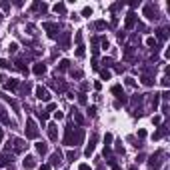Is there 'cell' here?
<instances>
[{"instance_id": "obj_1", "label": "cell", "mask_w": 170, "mask_h": 170, "mask_svg": "<svg viewBox=\"0 0 170 170\" xmlns=\"http://www.w3.org/2000/svg\"><path fill=\"white\" fill-rule=\"evenodd\" d=\"M26 138H38V128L32 118L26 120Z\"/></svg>"}, {"instance_id": "obj_2", "label": "cell", "mask_w": 170, "mask_h": 170, "mask_svg": "<svg viewBox=\"0 0 170 170\" xmlns=\"http://www.w3.org/2000/svg\"><path fill=\"white\" fill-rule=\"evenodd\" d=\"M36 98L42 100V102H50V92L44 86H36Z\"/></svg>"}, {"instance_id": "obj_3", "label": "cell", "mask_w": 170, "mask_h": 170, "mask_svg": "<svg viewBox=\"0 0 170 170\" xmlns=\"http://www.w3.org/2000/svg\"><path fill=\"white\" fill-rule=\"evenodd\" d=\"M82 140H84V130H82V128H76V134L70 136V146H72V144L76 146V144H80Z\"/></svg>"}, {"instance_id": "obj_4", "label": "cell", "mask_w": 170, "mask_h": 170, "mask_svg": "<svg viewBox=\"0 0 170 170\" xmlns=\"http://www.w3.org/2000/svg\"><path fill=\"white\" fill-rule=\"evenodd\" d=\"M144 16H146L148 20H156V18H158V12L154 10L152 4H146V6H144Z\"/></svg>"}, {"instance_id": "obj_5", "label": "cell", "mask_w": 170, "mask_h": 170, "mask_svg": "<svg viewBox=\"0 0 170 170\" xmlns=\"http://www.w3.org/2000/svg\"><path fill=\"white\" fill-rule=\"evenodd\" d=\"M96 140H98V136H96V134H92V136H90V142H88V146H86V150H84V154H86V156H90V154L94 152Z\"/></svg>"}, {"instance_id": "obj_6", "label": "cell", "mask_w": 170, "mask_h": 170, "mask_svg": "<svg viewBox=\"0 0 170 170\" xmlns=\"http://www.w3.org/2000/svg\"><path fill=\"white\" fill-rule=\"evenodd\" d=\"M112 94H116V98H118L120 102H126V98H124V90H122V86H120V84L112 86Z\"/></svg>"}, {"instance_id": "obj_7", "label": "cell", "mask_w": 170, "mask_h": 170, "mask_svg": "<svg viewBox=\"0 0 170 170\" xmlns=\"http://www.w3.org/2000/svg\"><path fill=\"white\" fill-rule=\"evenodd\" d=\"M48 138H50L52 142L58 140V128H56V124H50V126H48Z\"/></svg>"}, {"instance_id": "obj_8", "label": "cell", "mask_w": 170, "mask_h": 170, "mask_svg": "<svg viewBox=\"0 0 170 170\" xmlns=\"http://www.w3.org/2000/svg\"><path fill=\"white\" fill-rule=\"evenodd\" d=\"M44 30H50V32H48L50 38H56V32H54V30H58V26L52 24V22H44Z\"/></svg>"}, {"instance_id": "obj_9", "label": "cell", "mask_w": 170, "mask_h": 170, "mask_svg": "<svg viewBox=\"0 0 170 170\" xmlns=\"http://www.w3.org/2000/svg\"><path fill=\"white\" fill-rule=\"evenodd\" d=\"M50 164H52V166H60V164H62V154H60V152H54V154L50 156Z\"/></svg>"}, {"instance_id": "obj_10", "label": "cell", "mask_w": 170, "mask_h": 170, "mask_svg": "<svg viewBox=\"0 0 170 170\" xmlns=\"http://www.w3.org/2000/svg\"><path fill=\"white\" fill-rule=\"evenodd\" d=\"M22 164H24V168H26V170H30V168H34V166H36V158H34V156H26Z\"/></svg>"}, {"instance_id": "obj_11", "label": "cell", "mask_w": 170, "mask_h": 170, "mask_svg": "<svg viewBox=\"0 0 170 170\" xmlns=\"http://www.w3.org/2000/svg\"><path fill=\"white\" fill-rule=\"evenodd\" d=\"M12 142H14V150H16V152H22V150L26 148V142H24V140H20V138H14Z\"/></svg>"}, {"instance_id": "obj_12", "label": "cell", "mask_w": 170, "mask_h": 170, "mask_svg": "<svg viewBox=\"0 0 170 170\" xmlns=\"http://www.w3.org/2000/svg\"><path fill=\"white\" fill-rule=\"evenodd\" d=\"M32 72H34L36 76H42L44 72H46V66H44L42 62H38V64H34V68H32Z\"/></svg>"}, {"instance_id": "obj_13", "label": "cell", "mask_w": 170, "mask_h": 170, "mask_svg": "<svg viewBox=\"0 0 170 170\" xmlns=\"http://www.w3.org/2000/svg\"><path fill=\"white\" fill-rule=\"evenodd\" d=\"M134 24H136V14L134 12H130L126 16V28L130 30V28H134Z\"/></svg>"}, {"instance_id": "obj_14", "label": "cell", "mask_w": 170, "mask_h": 170, "mask_svg": "<svg viewBox=\"0 0 170 170\" xmlns=\"http://www.w3.org/2000/svg\"><path fill=\"white\" fill-rule=\"evenodd\" d=\"M18 86H20L18 80H8V82H4V88H6V90H16Z\"/></svg>"}, {"instance_id": "obj_15", "label": "cell", "mask_w": 170, "mask_h": 170, "mask_svg": "<svg viewBox=\"0 0 170 170\" xmlns=\"http://www.w3.org/2000/svg\"><path fill=\"white\" fill-rule=\"evenodd\" d=\"M72 118H74V122H76V124H84V116H82L80 112H76V110H74V112H72Z\"/></svg>"}, {"instance_id": "obj_16", "label": "cell", "mask_w": 170, "mask_h": 170, "mask_svg": "<svg viewBox=\"0 0 170 170\" xmlns=\"http://www.w3.org/2000/svg\"><path fill=\"white\" fill-rule=\"evenodd\" d=\"M12 162V156H8V154H2L0 156V166H8Z\"/></svg>"}, {"instance_id": "obj_17", "label": "cell", "mask_w": 170, "mask_h": 170, "mask_svg": "<svg viewBox=\"0 0 170 170\" xmlns=\"http://www.w3.org/2000/svg\"><path fill=\"white\" fill-rule=\"evenodd\" d=\"M110 144H112V134L108 132V134L104 136V150H110Z\"/></svg>"}, {"instance_id": "obj_18", "label": "cell", "mask_w": 170, "mask_h": 170, "mask_svg": "<svg viewBox=\"0 0 170 170\" xmlns=\"http://www.w3.org/2000/svg\"><path fill=\"white\" fill-rule=\"evenodd\" d=\"M158 156H160V154H154V156H150V168H158V166H160V162H158Z\"/></svg>"}, {"instance_id": "obj_19", "label": "cell", "mask_w": 170, "mask_h": 170, "mask_svg": "<svg viewBox=\"0 0 170 170\" xmlns=\"http://www.w3.org/2000/svg\"><path fill=\"white\" fill-rule=\"evenodd\" d=\"M0 120H2L4 124H10V118L6 116V110L2 108V104H0Z\"/></svg>"}, {"instance_id": "obj_20", "label": "cell", "mask_w": 170, "mask_h": 170, "mask_svg": "<svg viewBox=\"0 0 170 170\" xmlns=\"http://www.w3.org/2000/svg\"><path fill=\"white\" fill-rule=\"evenodd\" d=\"M54 12H56V14H64V12H66V6H64L62 2H58V4L54 6Z\"/></svg>"}, {"instance_id": "obj_21", "label": "cell", "mask_w": 170, "mask_h": 170, "mask_svg": "<svg viewBox=\"0 0 170 170\" xmlns=\"http://www.w3.org/2000/svg\"><path fill=\"white\" fill-rule=\"evenodd\" d=\"M156 36H158L160 40H164V38L168 36V30H166V28H158V30H156Z\"/></svg>"}, {"instance_id": "obj_22", "label": "cell", "mask_w": 170, "mask_h": 170, "mask_svg": "<svg viewBox=\"0 0 170 170\" xmlns=\"http://www.w3.org/2000/svg\"><path fill=\"white\" fill-rule=\"evenodd\" d=\"M36 150H38V154H46V150H48V148H46V144H44V142H36Z\"/></svg>"}, {"instance_id": "obj_23", "label": "cell", "mask_w": 170, "mask_h": 170, "mask_svg": "<svg viewBox=\"0 0 170 170\" xmlns=\"http://www.w3.org/2000/svg\"><path fill=\"white\" fill-rule=\"evenodd\" d=\"M36 116H38V118H40V120H48V112H46V110H38V112H36Z\"/></svg>"}, {"instance_id": "obj_24", "label": "cell", "mask_w": 170, "mask_h": 170, "mask_svg": "<svg viewBox=\"0 0 170 170\" xmlns=\"http://www.w3.org/2000/svg\"><path fill=\"white\" fill-rule=\"evenodd\" d=\"M142 84H144V86H152V84H154V80H152L150 76H142Z\"/></svg>"}, {"instance_id": "obj_25", "label": "cell", "mask_w": 170, "mask_h": 170, "mask_svg": "<svg viewBox=\"0 0 170 170\" xmlns=\"http://www.w3.org/2000/svg\"><path fill=\"white\" fill-rule=\"evenodd\" d=\"M146 44H148V46H154V48H156V46H158V40H156V38H152V36H148V38H146Z\"/></svg>"}, {"instance_id": "obj_26", "label": "cell", "mask_w": 170, "mask_h": 170, "mask_svg": "<svg viewBox=\"0 0 170 170\" xmlns=\"http://www.w3.org/2000/svg\"><path fill=\"white\" fill-rule=\"evenodd\" d=\"M94 28L102 30V28H106V22H104V20H98V22H94Z\"/></svg>"}, {"instance_id": "obj_27", "label": "cell", "mask_w": 170, "mask_h": 170, "mask_svg": "<svg viewBox=\"0 0 170 170\" xmlns=\"http://www.w3.org/2000/svg\"><path fill=\"white\" fill-rule=\"evenodd\" d=\"M68 64H70L68 60H60V64H58V70H66V68H68Z\"/></svg>"}, {"instance_id": "obj_28", "label": "cell", "mask_w": 170, "mask_h": 170, "mask_svg": "<svg viewBox=\"0 0 170 170\" xmlns=\"http://www.w3.org/2000/svg\"><path fill=\"white\" fill-rule=\"evenodd\" d=\"M164 134H166V128L162 126L160 130H158V132H154V136H152V138H160V136H164Z\"/></svg>"}, {"instance_id": "obj_29", "label": "cell", "mask_w": 170, "mask_h": 170, "mask_svg": "<svg viewBox=\"0 0 170 170\" xmlns=\"http://www.w3.org/2000/svg\"><path fill=\"white\" fill-rule=\"evenodd\" d=\"M82 16H92V8H90V6H84V8H82Z\"/></svg>"}, {"instance_id": "obj_30", "label": "cell", "mask_w": 170, "mask_h": 170, "mask_svg": "<svg viewBox=\"0 0 170 170\" xmlns=\"http://www.w3.org/2000/svg\"><path fill=\"white\" fill-rule=\"evenodd\" d=\"M100 76H102V80H110V76H112V74H110L108 70H102V72H100Z\"/></svg>"}, {"instance_id": "obj_31", "label": "cell", "mask_w": 170, "mask_h": 170, "mask_svg": "<svg viewBox=\"0 0 170 170\" xmlns=\"http://www.w3.org/2000/svg\"><path fill=\"white\" fill-rule=\"evenodd\" d=\"M66 158H68V160H74V158H76V150H68V152H66Z\"/></svg>"}, {"instance_id": "obj_32", "label": "cell", "mask_w": 170, "mask_h": 170, "mask_svg": "<svg viewBox=\"0 0 170 170\" xmlns=\"http://www.w3.org/2000/svg\"><path fill=\"white\" fill-rule=\"evenodd\" d=\"M76 56H78V58L84 56V46H78V48H76Z\"/></svg>"}, {"instance_id": "obj_33", "label": "cell", "mask_w": 170, "mask_h": 170, "mask_svg": "<svg viewBox=\"0 0 170 170\" xmlns=\"http://www.w3.org/2000/svg\"><path fill=\"white\" fill-rule=\"evenodd\" d=\"M8 50H10V52H16V50H18V44H16V42H10Z\"/></svg>"}, {"instance_id": "obj_34", "label": "cell", "mask_w": 170, "mask_h": 170, "mask_svg": "<svg viewBox=\"0 0 170 170\" xmlns=\"http://www.w3.org/2000/svg\"><path fill=\"white\" fill-rule=\"evenodd\" d=\"M72 76H74V78H82V72H80V70H72Z\"/></svg>"}, {"instance_id": "obj_35", "label": "cell", "mask_w": 170, "mask_h": 170, "mask_svg": "<svg viewBox=\"0 0 170 170\" xmlns=\"http://www.w3.org/2000/svg\"><path fill=\"white\" fill-rule=\"evenodd\" d=\"M88 114L94 116V114H96V106H88Z\"/></svg>"}, {"instance_id": "obj_36", "label": "cell", "mask_w": 170, "mask_h": 170, "mask_svg": "<svg viewBox=\"0 0 170 170\" xmlns=\"http://www.w3.org/2000/svg\"><path fill=\"white\" fill-rule=\"evenodd\" d=\"M0 68H10V64H8V60H0Z\"/></svg>"}, {"instance_id": "obj_37", "label": "cell", "mask_w": 170, "mask_h": 170, "mask_svg": "<svg viewBox=\"0 0 170 170\" xmlns=\"http://www.w3.org/2000/svg\"><path fill=\"white\" fill-rule=\"evenodd\" d=\"M0 8H2V10H8L10 4H8V2H0Z\"/></svg>"}, {"instance_id": "obj_38", "label": "cell", "mask_w": 170, "mask_h": 170, "mask_svg": "<svg viewBox=\"0 0 170 170\" xmlns=\"http://www.w3.org/2000/svg\"><path fill=\"white\" fill-rule=\"evenodd\" d=\"M54 118H56V120H62L64 114H62V112H54Z\"/></svg>"}, {"instance_id": "obj_39", "label": "cell", "mask_w": 170, "mask_h": 170, "mask_svg": "<svg viewBox=\"0 0 170 170\" xmlns=\"http://www.w3.org/2000/svg\"><path fill=\"white\" fill-rule=\"evenodd\" d=\"M152 122H154V124H156V126H158V124H160V122H162V118H160V116H154V118H152Z\"/></svg>"}, {"instance_id": "obj_40", "label": "cell", "mask_w": 170, "mask_h": 170, "mask_svg": "<svg viewBox=\"0 0 170 170\" xmlns=\"http://www.w3.org/2000/svg\"><path fill=\"white\" fill-rule=\"evenodd\" d=\"M50 110H56V104H52V102H48V110H46V112H50Z\"/></svg>"}, {"instance_id": "obj_41", "label": "cell", "mask_w": 170, "mask_h": 170, "mask_svg": "<svg viewBox=\"0 0 170 170\" xmlns=\"http://www.w3.org/2000/svg\"><path fill=\"white\" fill-rule=\"evenodd\" d=\"M138 138H146V130H138Z\"/></svg>"}, {"instance_id": "obj_42", "label": "cell", "mask_w": 170, "mask_h": 170, "mask_svg": "<svg viewBox=\"0 0 170 170\" xmlns=\"http://www.w3.org/2000/svg\"><path fill=\"white\" fill-rule=\"evenodd\" d=\"M116 150H118V152H124V148H122V142H116Z\"/></svg>"}, {"instance_id": "obj_43", "label": "cell", "mask_w": 170, "mask_h": 170, "mask_svg": "<svg viewBox=\"0 0 170 170\" xmlns=\"http://www.w3.org/2000/svg\"><path fill=\"white\" fill-rule=\"evenodd\" d=\"M102 62H104V64H106V66H110V64H112V58H104V60H102Z\"/></svg>"}, {"instance_id": "obj_44", "label": "cell", "mask_w": 170, "mask_h": 170, "mask_svg": "<svg viewBox=\"0 0 170 170\" xmlns=\"http://www.w3.org/2000/svg\"><path fill=\"white\" fill-rule=\"evenodd\" d=\"M78 170H90V166H88V164H80V166H78Z\"/></svg>"}, {"instance_id": "obj_45", "label": "cell", "mask_w": 170, "mask_h": 170, "mask_svg": "<svg viewBox=\"0 0 170 170\" xmlns=\"http://www.w3.org/2000/svg\"><path fill=\"white\" fill-rule=\"evenodd\" d=\"M78 100H80V102L84 104V102H86V96H84V94H78Z\"/></svg>"}, {"instance_id": "obj_46", "label": "cell", "mask_w": 170, "mask_h": 170, "mask_svg": "<svg viewBox=\"0 0 170 170\" xmlns=\"http://www.w3.org/2000/svg\"><path fill=\"white\" fill-rule=\"evenodd\" d=\"M170 82H168V76H164V78H162V86H168Z\"/></svg>"}, {"instance_id": "obj_47", "label": "cell", "mask_w": 170, "mask_h": 170, "mask_svg": "<svg viewBox=\"0 0 170 170\" xmlns=\"http://www.w3.org/2000/svg\"><path fill=\"white\" fill-rule=\"evenodd\" d=\"M126 84L128 86H134V78H126Z\"/></svg>"}, {"instance_id": "obj_48", "label": "cell", "mask_w": 170, "mask_h": 170, "mask_svg": "<svg viewBox=\"0 0 170 170\" xmlns=\"http://www.w3.org/2000/svg\"><path fill=\"white\" fill-rule=\"evenodd\" d=\"M38 170H50V164H42V166H40Z\"/></svg>"}, {"instance_id": "obj_49", "label": "cell", "mask_w": 170, "mask_h": 170, "mask_svg": "<svg viewBox=\"0 0 170 170\" xmlns=\"http://www.w3.org/2000/svg\"><path fill=\"white\" fill-rule=\"evenodd\" d=\"M4 140V132H2V128H0V142Z\"/></svg>"}, {"instance_id": "obj_50", "label": "cell", "mask_w": 170, "mask_h": 170, "mask_svg": "<svg viewBox=\"0 0 170 170\" xmlns=\"http://www.w3.org/2000/svg\"><path fill=\"white\" fill-rule=\"evenodd\" d=\"M112 170H120V168H118V166H116V164H112Z\"/></svg>"}]
</instances>
